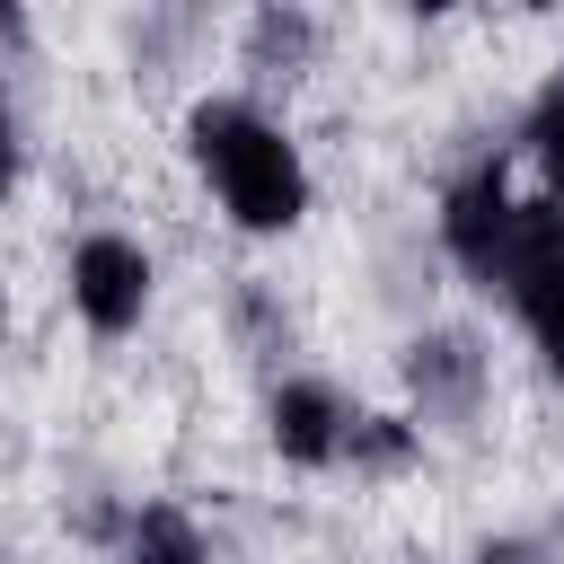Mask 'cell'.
Listing matches in <instances>:
<instances>
[{
	"mask_svg": "<svg viewBox=\"0 0 564 564\" xmlns=\"http://www.w3.org/2000/svg\"><path fill=\"white\" fill-rule=\"evenodd\" d=\"M238 44H247V70H282V79H291V70H308V53H317V18H308V9H256Z\"/></svg>",
	"mask_w": 564,
	"mask_h": 564,
	"instance_id": "9c48e42d",
	"label": "cell"
},
{
	"mask_svg": "<svg viewBox=\"0 0 564 564\" xmlns=\"http://www.w3.org/2000/svg\"><path fill=\"white\" fill-rule=\"evenodd\" d=\"M520 159H529L538 194L564 212V70H546L529 88V106H520Z\"/></svg>",
	"mask_w": 564,
	"mask_h": 564,
	"instance_id": "ba28073f",
	"label": "cell"
},
{
	"mask_svg": "<svg viewBox=\"0 0 564 564\" xmlns=\"http://www.w3.org/2000/svg\"><path fill=\"white\" fill-rule=\"evenodd\" d=\"M405 397H414V423H441V432H467L485 414V388H494V361L467 326H423L405 335Z\"/></svg>",
	"mask_w": 564,
	"mask_h": 564,
	"instance_id": "8992f818",
	"label": "cell"
},
{
	"mask_svg": "<svg viewBox=\"0 0 564 564\" xmlns=\"http://www.w3.org/2000/svg\"><path fill=\"white\" fill-rule=\"evenodd\" d=\"M70 317L88 326V335H132L141 317H150V291H159V264H150V247L141 238H123V229H88L79 247H70Z\"/></svg>",
	"mask_w": 564,
	"mask_h": 564,
	"instance_id": "5b68a950",
	"label": "cell"
},
{
	"mask_svg": "<svg viewBox=\"0 0 564 564\" xmlns=\"http://www.w3.org/2000/svg\"><path fill=\"white\" fill-rule=\"evenodd\" d=\"M467 564H538V538H476Z\"/></svg>",
	"mask_w": 564,
	"mask_h": 564,
	"instance_id": "8fae6325",
	"label": "cell"
},
{
	"mask_svg": "<svg viewBox=\"0 0 564 564\" xmlns=\"http://www.w3.org/2000/svg\"><path fill=\"white\" fill-rule=\"evenodd\" d=\"M520 212H529V194L511 185V159H502V150L467 159V167L441 185V256H449L485 300H494V291H502V273H511Z\"/></svg>",
	"mask_w": 564,
	"mask_h": 564,
	"instance_id": "7a4b0ae2",
	"label": "cell"
},
{
	"mask_svg": "<svg viewBox=\"0 0 564 564\" xmlns=\"http://www.w3.org/2000/svg\"><path fill=\"white\" fill-rule=\"evenodd\" d=\"M414 458H423V423L414 414H361L352 423V449H344L352 476H405Z\"/></svg>",
	"mask_w": 564,
	"mask_h": 564,
	"instance_id": "30bf717a",
	"label": "cell"
},
{
	"mask_svg": "<svg viewBox=\"0 0 564 564\" xmlns=\"http://www.w3.org/2000/svg\"><path fill=\"white\" fill-rule=\"evenodd\" d=\"M352 423H361V405H352L326 370H282V379L264 388V449H273L282 467H300V476L344 467Z\"/></svg>",
	"mask_w": 564,
	"mask_h": 564,
	"instance_id": "277c9868",
	"label": "cell"
},
{
	"mask_svg": "<svg viewBox=\"0 0 564 564\" xmlns=\"http://www.w3.org/2000/svg\"><path fill=\"white\" fill-rule=\"evenodd\" d=\"M494 300H502L511 326L529 335L538 370L564 388V212H555L546 194H529V212H520V247H511V273H502Z\"/></svg>",
	"mask_w": 564,
	"mask_h": 564,
	"instance_id": "3957f363",
	"label": "cell"
},
{
	"mask_svg": "<svg viewBox=\"0 0 564 564\" xmlns=\"http://www.w3.org/2000/svg\"><path fill=\"white\" fill-rule=\"evenodd\" d=\"M185 159H194L203 194L229 212V229H247V238H282L317 203V176H308L300 141L238 88L185 106Z\"/></svg>",
	"mask_w": 564,
	"mask_h": 564,
	"instance_id": "6da1fadb",
	"label": "cell"
},
{
	"mask_svg": "<svg viewBox=\"0 0 564 564\" xmlns=\"http://www.w3.org/2000/svg\"><path fill=\"white\" fill-rule=\"evenodd\" d=\"M115 564H212V529L185 511V502H132L123 511V538H115Z\"/></svg>",
	"mask_w": 564,
	"mask_h": 564,
	"instance_id": "52a82bcc",
	"label": "cell"
}]
</instances>
